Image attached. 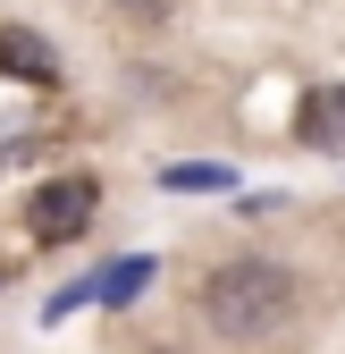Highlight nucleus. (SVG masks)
<instances>
[{
	"mask_svg": "<svg viewBox=\"0 0 345 354\" xmlns=\"http://www.w3.org/2000/svg\"><path fill=\"white\" fill-rule=\"evenodd\" d=\"M286 313H295V279L278 261H228V270H210V287H202V321L219 337H270Z\"/></svg>",
	"mask_w": 345,
	"mask_h": 354,
	"instance_id": "obj_1",
	"label": "nucleus"
},
{
	"mask_svg": "<svg viewBox=\"0 0 345 354\" xmlns=\"http://www.w3.org/2000/svg\"><path fill=\"white\" fill-rule=\"evenodd\" d=\"M93 203H101L93 177H51V186L34 194V245H68V236H84Z\"/></svg>",
	"mask_w": 345,
	"mask_h": 354,
	"instance_id": "obj_2",
	"label": "nucleus"
},
{
	"mask_svg": "<svg viewBox=\"0 0 345 354\" xmlns=\"http://www.w3.org/2000/svg\"><path fill=\"white\" fill-rule=\"evenodd\" d=\"M0 76H17V84H59V51L42 34L26 26H0Z\"/></svg>",
	"mask_w": 345,
	"mask_h": 354,
	"instance_id": "obj_3",
	"label": "nucleus"
},
{
	"mask_svg": "<svg viewBox=\"0 0 345 354\" xmlns=\"http://www.w3.org/2000/svg\"><path fill=\"white\" fill-rule=\"evenodd\" d=\"M304 144L312 152H345V84H312L304 93Z\"/></svg>",
	"mask_w": 345,
	"mask_h": 354,
	"instance_id": "obj_4",
	"label": "nucleus"
},
{
	"mask_svg": "<svg viewBox=\"0 0 345 354\" xmlns=\"http://www.w3.org/2000/svg\"><path fill=\"white\" fill-rule=\"evenodd\" d=\"M144 279H152V261H144V253H135V261H118V270L101 279V304H135V295H144Z\"/></svg>",
	"mask_w": 345,
	"mask_h": 354,
	"instance_id": "obj_5",
	"label": "nucleus"
},
{
	"mask_svg": "<svg viewBox=\"0 0 345 354\" xmlns=\"http://www.w3.org/2000/svg\"><path fill=\"white\" fill-rule=\"evenodd\" d=\"M118 17H135V26H160V17H177V0H110Z\"/></svg>",
	"mask_w": 345,
	"mask_h": 354,
	"instance_id": "obj_6",
	"label": "nucleus"
},
{
	"mask_svg": "<svg viewBox=\"0 0 345 354\" xmlns=\"http://www.w3.org/2000/svg\"><path fill=\"white\" fill-rule=\"evenodd\" d=\"M168 186L177 194H210V186H228V169H168Z\"/></svg>",
	"mask_w": 345,
	"mask_h": 354,
	"instance_id": "obj_7",
	"label": "nucleus"
}]
</instances>
